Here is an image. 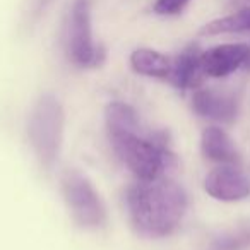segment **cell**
I'll list each match as a JSON object with an SVG mask.
<instances>
[{
    "mask_svg": "<svg viewBox=\"0 0 250 250\" xmlns=\"http://www.w3.org/2000/svg\"><path fill=\"white\" fill-rule=\"evenodd\" d=\"M173 59L151 48H137L130 55V67L136 74L156 79H168L171 74Z\"/></svg>",
    "mask_w": 250,
    "mask_h": 250,
    "instance_id": "8fae6325",
    "label": "cell"
},
{
    "mask_svg": "<svg viewBox=\"0 0 250 250\" xmlns=\"http://www.w3.org/2000/svg\"><path fill=\"white\" fill-rule=\"evenodd\" d=\"M65 48L70 62L77 67H96L103 62V52L93 40L91 0L74 2L67 21Z\"/></svg>",
    "mask_w": 250,
    "mask_h": 250,
    "instance_id": "5b68a950",
    "label": "cell"
},
{
    "mask_svg": "<svg viewBox=\"0 0 250 250\" xmlns=\"http://www.w3.org/2000/svg\"><path fill=\"white\" fill-rule=\"evenodd\" d=\"M250 33V5L236 11L235 14H229L226 18H219L208 22L201 29V35L216 36L228 35V33Z\"/></svg>",
    "mask_w": 250,
    "mask_h": 250,
    "instance_id": "7c38bea8",
    "label": "cell"
},
{
    "mask_svg": "<svg viewBox=\"0 0 250 250\" xmlns=\"http://www.w3.org/2000/svg\"><path fill=\"white\" fill-rule=\"evenodd\" d=\"M113 151L137 180H153L161 177L168 161L173 160L167 141L160 137H144L139 129L108 132Z\"/></svg>",
    "mask_w": 250,
    "mask_h": 250,
    "instance_id": "7a4b0ae2",
    "label": "cell"
},
{
    "mask_svg": "<svg viewBox=\"0 0 250 250\" xmlns=\"http://www.w3.org/2000/svg\"><path fill=\"white\" fill-rule=\"evenodd\" d=\"M125 202L134 229L147 238L171 235L187 211V194L182 185L163 175L130 185Z\"/></svg>",
    "mask_w": 250,
    "mask_h": 250,
    "instance_id": "6da1fadb",
    "label": "cell"
},
{
    "mask_svg": "<svg viewBox=\"0 0 250 250\" xmlns=\"http://www.w3.org/2000/svg\"><path fill=\"white\" fill-rule=\"evenodd\" d=\"M201 151L209 161L219 165H236L240 161V153L235 141L221 127H206L201 136Z\"/></svg>",
    "mask_w": 250,
    "mask_h": 250,
    "instance_id": "30bf717a",
    "label": "cell"
},
{
    "mask_svg": "<svg viewBox=\"0 0 250 250\" xmlns=\"http://www.w3.org/2000/svg\"><path fill=\"white\" fill-rule=\"evenodd\" d=\"M190 0H156L154 12L160 16H175L180 14Z\"/></svg>",
    "mask_w": 250,
    "mask_h": 250,
    "instance_id": "4fadbf2b",
    "label": "cell"
},
{
    "mask_svg": "<svg viewBox=\"0 0 250 250\" xmlns=\"http://www.w3.org/2000/svg\"><path fill=\"white\" fill-rule=\"evenodd\" d=\"M240 247H242V238L240 236H229V238L218 240L214 250H240Z\"/></svg>",
    "mask_w": 250,
    "mask_h": 250,
    "instance_id": "5bb4252c",
    "label": "cell"
},
{
    "mask_svg": "<svg viewBox=\"0 0 250 250\" xmlns=\"http://www.w3.org/2000/svg\"><path fill=\"white\" fill-rule=\"evenodd\" d=\"M65 113L53 94H43L33 104L28 118V137L40 165L53 168L59 161L63 141Z\"/></svg>",
    "mask_w": 250,
    "mask_h": 250,
    "instance_id": "3957f363",
    "label": "cell"
},
{
    "mask_svg": "<svg viewBox=\"0 0 250 250\" xmlns=\"http://www.w3.org/2000/svg\"><path fill=\"white\" fill-rule=\"evenodd\" d=\"M202 50L197 45H188L182 50L180 55L173 59V65H171V74L168 77L173 86L178 89H194V87L201 86L202 77L206 76L202 70Z\"/></svg>",
    "mask_w": 250,
    "mask_h": 250,
    "instance_id": "9c48e42d",
    "label": "cell"
},
{
    "mask_svg": "<svg viewBox=\"0 0 250 250\" xmlns=\"http://www.w3.org/2000/svg\"><path fill=\"white\" fill-rule=\"evenodd\" d=\"M60 187L70 216L77 225L87 229H96L106 223L104 202L86 175L76 170L65 171L60 180Z\"/></svg>",
    "mask_w": 250,
    "mask_h": 250,
    "instance_id": "277c9868",
    "label": "cell"
},
{
    "mask_svg": "<svg viewBox=\"0 0 250 250\" xmlns=\"http://www.w3.org/2000/svg\"><path fill=\"white\" fill-rule=\"evenodd\" d=\"M204 190L221 202H236L250 195V180L235 165H221L204 178Z\"/></svg>",
    "mask_w": 250,
    "mask_h": 250,
    "instance_id": "8992f818",
    "label": "cell"
},
{
    "mask_svg": "<svg viewBox=\"0 0 250 250\" xmlns=\"http://www.w3.org/2000/svg\"><path fill=\"white\" fill-rule=\"evenodd\" d=\"M192 108L201 117L216 122H231L238 113L235 98L214 89H195Z\"/></svg>",
    "mask_w": 250,
    "mask_h": 250,
    "instance_id": "ba28073f",
    "label": "cell"
},
{
    "mask_svg": "<svg viewBox=\"0 0 250 250\" xmlns=\"http://www.w3.org/2000/svg\"><path fill=\"white\" fill-rule=\"evenodd\" d=\"M243 69L250 70V45H249V52H247V57H245V62H243Z\"/></svg>",
    "mask_w": 250,
    "mask_h": 250,
    "instance_id": "9a60e30c",
    "label": "cell"
},
{
    "mask_svg": "<svg viewBox=\"0 0 250 250\" xmlns=\"http://www.w3.org/2000/svg\"><path fill=\"white\" fill-rule=\"evenodd\" d=\"M249 45L245 43H225L202 52V70L209 77H226L243 67Z\"/></svg>",
    "mask_w": 250,
    "mask_h": 250,
    "instance_id": "52a82bcc",
    "label": "cell"
}]
</instances>
